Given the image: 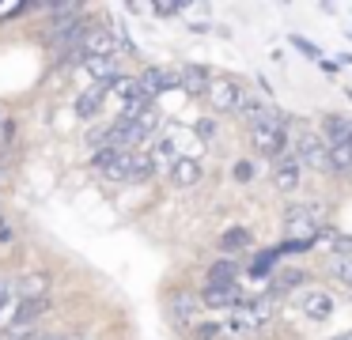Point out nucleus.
I'll use <instances>...</instances> for the list:
<instances>
[{
    "label": "nucleus",
    "instance_id": "1",
    "mask_svg": "<svg viewBox=\"0 0 352 340\" xmlns=\"http://www.w3.org/2000/svg\"><path fill=\"white\" fill-rule=\"evenodd\" d=\"M243 117H246V125H250L254 151L265 155V159H280L284 155V144H288V121H284V113L246 95Z\"/></svg>",
    "mask_w": 352,
    "mask_h": 340
},
{
    "label": "nucleus",
    "instance_id": "2",
    "mask_svg": "<svg viewBox=\"0 0 352 340\" xmlns=\"http://www.w3.org/2000/svg\"><path fill=\"white\" fill-rule=\"evenodd\" d=\"M95 170H102V178L110 181H144L155 174V163L144 148L140 151H118V148H99L91 155Z\"/></svg>",
    "mask_w": 352,
    "mask_h": 340
},
{
    "label": "nucleus",
    "instance_id": "3",
    "mask_svg": "<svg viewBox=\"0 0 352 340\" xmlns=\"http://www.w3.org/2000/svg\"><path fill=\"white\" fill-rule=\"evenodd\" d=\"M292 155L299 159V166H311L318 174H333V151H329V140L311 128H296L292 136Z\"/></svg>",
    "mask_w": 352,
    "mask_h": 340
},
{
    "label": "nucleus",
    "instance_id": "4",
    "mask_svg": "<svg viewBox=\"0 0 352 340\" xmlns=\"http://www.w3.org/2000/svg\"><path fill=\"white\" fill-rule=\"evenodd\" d=\"M205 102L212 106L216 113H243L246 87L239 80H231V76H212V83H208V91H205Z\"/></svg>",
    "mask_w": 352,
    "mask_h": 340
},
{
    "label": "nucleus",
    "instance_id": "5",
    "mask_svg": "<svg viewBox=\"0 0 352 340\" xmlns=\"http://www.w3.org/2000/svg\"><path fill=\"white\" fill-rule=\"evenodd\" d=\"M197 314H201V299L190 291H170L167 299V321L175 329H197Z\"/></svg>",
    "mask_w": 352,
    "mask_h": 340
},
{
    "label": "nucleus",
    "instance_id": "6",
    "mask_svg": "<svg viewBox=\"0 0 352 340\" xmlns=\"http://www.w3.org/2000/svg\"><path fill=\"white\" fill-rule=\"evenodd\" d=\"M296 302H299V310H303V317H307V321H314V325L329 321L333 310H337V299L329 291H322V287H303Z\"/></svg>",
    "mask_w": 352,
    "mask_h": 340
},
{
    "label": "nucleus",
    "instance_id": "7",
    "mask_svg": "<svg viewBox=\"0 0 352 340\" xmlns=\"http://www.w3.org/2000/svg\"><path fill=\"white\" fill-rule=\"evenodd\" d=\"M201 302H205L208 310H228V314H235V310H243L246 302H250V295L243 291V287H216V284H208L205 287V295H201Z\"/></svg>",
    "mask_w": 352,
    "mask_h": 340
},
{
    "label": "nucleus",
    "instance_id": "8",
    "mask_svg": "<svg viewBox=\"0 0 352 340\" xmlns=\"http://www.w3.org/2000/svg\"><path fill=\"white\" fill-rule=\"evenodd\" d=\"M273 185L280 193H296L299 189V159L292 151H284L280 159H273Z\"/></svg>",
    "mask_w": 352,
    "mask_h": 340
},
{
    "label": "nucleus",
    "instance_id": "9",
    "mask_svg": "<svg viewBox=\"0 0 352 340\" xmlns=\"http://www.w3.org/2000/svg\"><path fill=\"white\" fill-rule=\"evenodd\" d=\"M137 83H140V98H144V102H152V98H160L163 91L175 87V72H163V68H144V72L137 76Z\"/></svg>",
    "mask_w": 352,
    "mask_h": 340
},
{
    "label": "nucleus",
    "instance_id": "10",
    "mask_svg": "<svg viewBox=\"0 0 352 340\" xmlns=\"http://www.w3.org/2000/svg\"><path fill=\"white\" fill-rule=\"evenodd\" d=\"M208 83H212V76H208L201 65H182V68H175V87L186 91V95H205Z\"/></svg>",
    "mask_w": 352,
    "mask_h": 340
},
{
    "label": "nucleus",
    "instance_id": "11",
    "mask_svg": "<svg viewBox=\"0 0 352 340\" xmlns=\"http://www.w3.org/2000/svg\"><path fill=\"white\" fill-rule=\"evenodd\" d=\"M84 68L91 72L95 83H107V87H114L122 80V57H87Z\"/></svg>",
    "mask_w": 352,
    "mask_h": 340
},
{
    "label": "nucleus",
    "instance_id": "12",
    "mask_svg": "<svg viewBox=\"0 0 352 340\" xmlns=\"http://www.w3.org/2000/svg\"><path fill=\"white\" fill-rule=\"evenodd\" d=\"M167 178L175 181L178 189H193L201 181V163L193 155H178V163L167 170Z\"/></svg>",
    "mask_w": 352,
    "mask_h": 340
},
{
    "label": "nucleus",
    "instance_id": "13",
    "mask_svg": "<svg viewBox=\"0 0 352 340\" xmlns=\"http://www.w3.org/2000/svg\"><path fill=\"white\" fill-rule=\"evenodd\" d=\"M107 95H110V87H107V83H91V87H87L84 95L76 98V117L91 121L95 113L102 110V102H107Z\"/></svg>",
    "mask_w": 352,
    "mask_h": 340
},
{
    "label": "nucleus",
    "instance_id": "14",
    "mask_svg": "<svg viewBox=\"0 0 352 340\" xmlns=\"http://www.w3.org/2000/svg\"><path fill=\"white\" fill-rule=\"evenodd\" d=\"M46 310H50L46 295H23V299H19V306H16V321H12V325H34L42 314H46Z\"/></svg>",
    "mask_w": 352,
    "mask_h": 340
},
{
    "label": "nucleus",
    "instance_id": "15",
    "mask_svg": "<svg viewBox=\"0 0 352 340\" xmlns=\"http://www.w3.org/2000/svg\"><path fill=\"white\" fill-rule=\"evenodd\" d=\"M303 280H307V276H303V269H280L273 280H269V291H273L276 299H280V295L288 299V295L303 291Z\"/></svg>",
    "mask_w": 352,
    "mask_h": 340
},
{
    "label": "nucleus",
    "instance_id": "16",
    "mask_svg": "<svg viewBox=\"0 0 352 340\" xmlns=\"http://www.w3.org/2000/svg\"><path fill=\"white\" fill-rule=\"evenodd\" d=\"M254 329H258V321H254L246 310H235V314L223 321V337H228V340H246Z\"/></svg>",
    "mask_w": 352,
    "mask_h": 340
},
{
    "label": "nucleus",
    "instance_id": "17",
    "mask_svg": "<svg viewBox=\"0 0 352 340\" xmlns=\"http://www.w3.org/2000/svg\"><path fill=\"white\" fill-rule=\"evenodd\" d=\"M243 310H246V314H250V317H254V321H258V325H265L269 317L276 314V295H273V291H261V295H254V299L246 302Z\"/></svg>",
    "mask_w": 352,
    "mask_h": 340
},
{
    "label": "nucleus",
    "instance_id": "18",
    "mask_svg": "<svg viewBox=\"0 0 352 340\" xmlns=\"http://www.w3.org/2000/svg\"><path fill=\"white\" fill-rule=\"evenodd\" d=\"M208 284H216V287H235V284H239V264L231 261V257H220V261L208 269Z\"/></svg>",
    "mask_w": 352,
    "mask_h": 340
},
{
    "label": "nucleus",
    "instance_id": "19",
    "mask_svg": "<svg viewBox=\"0 0 352 340\" xmlns=\"http://www.w3.org/2000/svg\"><path fill=\"white\" fill-rule=\"evenodd\" d=\"M246 246H254V234L246 231V227H231V231L220 234V249H223V253H239V249H246Z\"/></svg>",
    "mask_w": 352,
    "mask_h": 340
},
{
    "label": "nucleus",
    "instance_id": "20",
    "mask_svg": "<svg viewBox=\"0 0 352 340\" xmlns=\"http://www.w3.org/2000/svg\"><path fill=\"white\" fill-rule=\"evenodd\" d=\"M329 272H333L337 284L352 287V249H349V253H333V257H329Z\"/></svg>",
    "mask_w": 352,
    "mask_h": 340
},
{
    "label": "nucleus",
    "instance_id": "21",
    "mask_svg": "<svg viewBox=\"0 0 352 340\" xmlns=\"http://www.w3.org/2000/svg\"><path fill=\"white\" fill-rule=\"evenodd\" d=\"M280 253H284L280 246H276V249H265V253H261V257H258V261H254V264H250V269H246V272H250V276H269V264H273V261H276V257H280Z\"/></svg>",
    "mask_w": 352,
    "mask_h": 340
},
{
    "label": "nucleus",
    "instance_id": "22",
    "mask_svg": "<svg viewBox=\"0 0 352 340\" xmlns=\"http://www.w3.org/2000/svg\"><path fill=\"white\" fill-rule=\"evenodd\" d=\"M193 340H228V337H223V325L205 321V325H197V329H193Z\"/></svg>",
    "mask_w": 352,
    "mask_h": 340
},
{
    "label": "nucleus",
    "instance_id": "23",
    "mask_svg": "<svg viewBox=\"0 0 352 340\" xmlns=\"http://www.w3.org/2000/svg\"><path fill=\"white\" fill-rule=\"evenodd\" d=\"M4 332H8V340H42L38 325H12V329H4Z\"/></svg>",
    "mask_w": 352,
    "mask_h": 340
},
{
    "label": "nucleus",
    "instance_id": "24",
    "mask_svg": "<svg viewBox=\"0 0 352 340\" xmlns=\"http://www.w3.org/2000/svg\"><path fill=\"white\" fill-rule=\"evenodd\" d=\"M292 45H296L299 53H303V57H311V60H322V49L314 42H307L303 34H292Z\"/></svg>",
    "mask_w": 352,
    "mask_h": 340
},
{
    "label": "nucleus",
    "instance_id": "25",
    "mask_svg": "<svg viewBox=\"0 0 352 340\" xmlns=\"http://www.w3.org/2000/svg\"><path fill=\"white\" fill-rule=\"evenodd\" d=\"M235 174H239V181H250V163H239Z\"/></svg>",
    "mask_w": 352,
    "mask_h": 340
},
{
    "label": "nucleus",
    "instance_id": "26",
    "mask_svg": "<svg viewBox=\"0 0 352 340\" xmlns=\"http://www.w3.org/2000/svg\"><path fill=\"white\" fill-rule=\"evenodd\" d=\"M0 242H12V231H8L4 223H0Z\"/></svg>",
    "mask_w": 352,
    "mask_h": 340
},
{
    "label": "nucleus",
    "instance_id": "27",
    "mask_svg": "<svg viewBox=\"0 0 352 340\" xmlns=\"http://www.w3.org/2000/svg\"><path fill=\"white\" fill-rule=\"evenodd\" d=\"M4 128H8V117H4V106H0V136H4Z\"/></svg>",
    "mask_w": 352,
    "mask_h": 340
},
{
    "label": "nucleus",
    "instance_id": "28",
    "mask_svg": "<svg viewBox=\"0 0 352 340\" xmlns=\"http://www.w3.org/2000/svg\"><path fill=\"white\" fill-rule=\"evenodd\" d=\"M341 65H352V53H344V57H341Z\"/></svg>",
    "mask_w": 352,
    "mask_h": 340
}]
</instances>
